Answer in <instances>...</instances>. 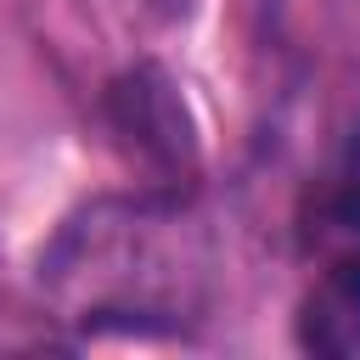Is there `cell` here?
<instances>
[{
  "instance_id": "cell-3",
  "label": "cell",
  "mask_w": 360,
  "mask_h": 360,
  "mask_svg": "<svg viewBox=\"0 0 360 360\" xmlns=\"http://www.w3.org/2000/svg\"><path fill=\"white\" fill-rule=\"evenodd\" d=\"M298 343L315 354H354L360 349V248L343 253L304 298Z\"/></svg>"
},
{
  "instance_id": "cell-1",
  "label": "cell",
  "mask_w": 360,
  "mask_h": 360,
  "mask_svg": "<svg viewBox=\"0 0 360 360\" xmlns=\"http://www.w3.org/2000/svg\"><path fill=\"white\" fill-rule=\"evenodd\" d=\"M39 281L62 321L90 332H174L197 315L208 287V248L180 214V197H107L79 208Z\"/></svg>"
},
{
  "instance_id": "cell-2",
  "label": "cell",
  "mask_w": 360,
  "mask_h": 360,
  "mask_svg": "<svg viewBox=\"0 0 360 360\" xmlns=\"http://www.w3.org/2000/svg\"><path fill=\"white\" fill-rule=\"evenodd\" d=\"M107 124L118 135V146L163 186L180 197V186L197 174L202 163V141H197V118L180 96V84L158 68V62H141L129 73H118L107 84Z\"/></svg>"
}]
</instances>
